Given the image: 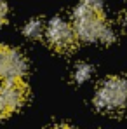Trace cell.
Instances as JSON below:
<instances>
[{
  "mask_svg": "<svg viewBox=\"0 0 127 129\" xmlns=\"http://www.w3.org/2000/svg\"><path fill=\"white\" fill-rule=\"evenodd\" d=\"M73 28L77 37L85 42L111 44L115 40V33L105 21L103 11L91 7L85 2H82L73 12Z\"/></svg>",
  "mask_w": 127,
  "mask_h": 129,
  "instance_id": "cell-1",
  "label": "cell"
},
{
  "mask_svg": "<svg viewBox=\"0 0 127 129\" xmlns=\"http://www.w3.org/2000/svg\"><path fill=\"white\" fill-rule=\"evenodd\" d=\"M94 107L103 113H120L127 108V79L110 77L98 87Z\"/></svg>",
  "mask_w": 127,
  "mask_h": 129,
  "instance_id": "cell-2",
  "label": "cell"
},
{
  "mask_svg": "<svg viewBox=\"0 0 127 129\" xmlns=\"http://www.w3.org/2000/svg\"><path fill=\"white\" fill-rule=\"evenodd\" d=\"M45 35H47V40L51 44V47H54L59 52L71 51L77 44V39H78L77 33H75L73 24L64 21L63 18L51 19L47 28H45Z\"/></svg>",
  "mask_w": 127,
  "mask_h": 129,
  "instance_id": "cell-3",
  "label": "cell"
},
{
  "mask_svg": "<svg viewBox=\"0 0 127 129\" xmlns=\"http://www.w3.org/2000/svg\"><path fill=\"white\" fill-rule=\"evenodd\" d=\"M28 87L23 80H5L0 86V119L9 117L26 101Z\"/></svg>",
  "mask_w": 127,
  "mask_h": 129,
  "instance_id": "cell-4",
  "label": "cell"
},
{
  "mask_svg": "<svg viewBox=\"0 0 127 129\" xmlns=\"http://www.w3.org/2000/svg\"><path fill=\"white\" fill-rule=\"evenodd\" d=\"M28 70V63L19 51L2 45L0 51V79L5 80H23Z\"/></svg>",
  "mask_w": 127,
  "mask_h": 129,
  "instance_id": "cell-5",
  "label": "cell"
},
{
  "mask_svg": "<svg viewBox=\"0 0 127 129\" xmlns=\"http://www.w3.org/2000/svg\"><path fill=\"white\" fill-rule=\"evenodd\" d=\"M23 31H24V35L28 39H38L44 31V24H42L40 19H31V21H28L24 24V30Z\"/></svg>",
  "mask_w": 127,
  "mask_h": 129,
  "instance_id": "cell-6",
  "label": "cell"
},
{
  "mask_svg": "<svg viewBox=\"0 0 127 129\" xmlns=\"http://www.w3.org/2000/svg\"><path fill=\"white\" fill-rule=\"evenodd\" d=\"M91 73H92V68H91L87 63H78L77 66H75L73 79H75L77 84H82V82H85V80L91 77Z\"/></svg>",
  "mask_w": 127,
  "mask_h": 129,
  "instance_id": "cell-7",
  "label": "cell"
},
{
  "mask_svg": "<svg viewBox=\"0 0 127 129\" xmlns=\"http://www.w3.org/2000/svg\"><path fill=\"white\" fill-rule=\"evenodd\" d=\"M5 18H7V5H5V2L0 0V24H4Z\"/></svg>",
  "mask_w": 127,
  "mask_h": 129,
  "instance_id": "cell-8",
  "label": "cell"
},
{
  "mask_svg": "<svg viewBox=\"0 0 127 129\" xmlns=\"http://www.w3.org/2000/svg\"><path fill=\"white\" fill-rule=\"evenodd\" d=\"M85 4H89L91 7H94V9H99V11H103V0H84Z\"/></svg>",
  "mask_w": 127,
  "mask_h": 129,
  "instance_id": "cell-9",
  "label": "cell"
},
{
  "mask_svg": "<svg viewBox=\"0 0 127 129\" xmlns=\"http://www.w3.org/2000/svg\"><path fill=\"white\" fill-rule=\"evenodd\" d=\"M118 23H120V26L124 28L127 31V9L125 11H122V14H120V19H118Z\"/></svg>",
  "mask_w": 127,
  "mask_h": 129,
  "instance_id": "cell-10",
  "label": "cell"
},
{
  "mask_svg": "<svg viewBox=\"0 0 127 129\" xmlns=\"http://www.w3.org/2000/svg\"><path fill=\"white\" fill-rule=\"evenodd\" d=\"M51 129H71L70 126H54V127H51Z\"/></svg>",
  "mask_w": 127,
  "mask_h": 129,
  "instance_id": "cell-11",
  "label": "cell"
},
{
  "mask_svg": "<svg viewBox=\"0 0 127 129\" xmlns=\"http://www.w3.org/2000/svg\"><path fill=\"white\" fill-rule=\"evenodd\" d=\"M0 51H2V45H0Z\"/></svg>",
  "mask_w": 127,
  "mask_h": 129,
  "instance_id": "cell-12",
  "label": "cell"
}]
</instances>
